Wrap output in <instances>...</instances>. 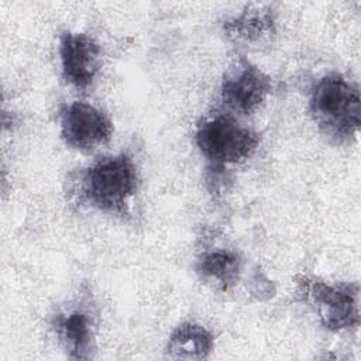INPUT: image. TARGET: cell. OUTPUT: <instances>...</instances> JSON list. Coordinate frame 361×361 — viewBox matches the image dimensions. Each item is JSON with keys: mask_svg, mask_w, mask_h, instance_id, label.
Instances as JSON below:
<instances>
[{"mask_svg": "<svg viewBox=\"0 0 361 361\" xmlns=\"http://www.w3.org/2000/svg\"><path fill=\"white\" fill-rule=\"evenodd\" d=\"M68 182V197L73 204L124 219L131 216L140 173L134 157L123 151L97 157L71 172Z\"/></svg>", "mask_w": 361, "mask_h": 361, "instance_id": "cell-1", "label": "cell"}, {"mask_svg": "<svg viewBox=\"0 0 361 361\" xmlns=\"http://www.w3.org/2000/svg\"><path fill=\"white\" fill-rule=\"evenodd\" d=\"M259 134L223 109L206 113L196 124L195 144L206 162L209 180L219 179L226 169L247 161L258 148Z\"/></svg>", "mask_w": 361, "mask_h": 361, "instance_id": "cell-2", "label": "cell"}, {"mask_svg": "<svg viewBox=\"0 0 361 361\" xmlns=\"http://www.w3.org/2000/svg\"><path fill=\"white\" fill-rule=\"evenodd\" d=\"M309 113L317 130L330 142H351L361 126L358 85L337 72L320 76L310 87Z\"/></svg>", "mask_w": 361, "mask_h": 361, "instance_id": "cell-3", "label": "cell"}, {"mask_svg": "<svg viewBox=\"0 0 361 361\" xmlns=\"http://www.w3.org/2000/svg\"><path fill=\"white\" fill-rule=\"evenodd\" d=\"M299 292L327 330L340 331L360 324L358 283H327L302 276Z\"/></svg>", "mask_w": 361, "mask_h": 361, "instance_id": "cell-4", "label": "cell"}, {"mask_svg": "<svg viewBox=\"0 0 361 361\" xmlns=\"http://www.w3.org/2000/svg\"><path fill=\"white\" fill-rule=\"evenodd\" d=\"M51 330L72 360H89L96 350L97 312L89 295L59 306L51 316Z\"/></svg>", "mask_w": 361, "mask_h": 361, "instance_id": "cell-5", "label": "cell"}, {"mask_svg": "<svg viewBox=\"0 0 361 361\" xmlns=\"http://www.w3.org/2000/svg\"><path fill=\"white\" fill-rule=\"evenodd\" d=\"M272 92L271 78L240 55L226 69L220 85L223 110L240 117L257 111Z\"/></svg>", "mask_w": 361, "mask_h": 361, "instance_id": "cell-6", "label": "cell"}, {"mask_svg": "<svg viewBox=\"0 0 361 361\" xmlns=\"http://www.w3.org/2000/svg\"><path fill=\"white\" fill-rule=\"evenodd\" d=\"M110 117L89 102L75 100L59 110V134L69 148L90 154L109 144L113 135Z\"/></svg>", "mask_w": 361, "mask_h": 361, "instance_id": "cell-7", "label": "cell"}, {"mask_svg": "<svg viewBox=\"0 0 361 361\" xmlns=\"http://www.w3.org/2000/svg\"><path fill=\"white\" fill-rule=\"evenodd\" d=\"M58 54L65 83L78 92L87 90L102 68L99 42L86 32L63 31L59 35Z\"/></svg>", "mask_w": 361, "mask_h": 361, "instance_id": "cell-8", "label": "cell"}, {"mask_svg": "<svg viewBox=\"0 0 361 361\" xmlns=\"http://www.w3.org/2000/svg\"><path fill=\"white\" fill-rule=\"evenodd\" d=\"M226 35L244 47H261L275 35L274 10L268 4H248L238 16L223 24Z\"/></svg>", "mask_w": 361, "mask_h": 361, "instance_id": "cell-9", "label": "cell"}, {"mask_svg": "<svg viewBox=\"0 0 361 361\" xmlns=\"http://www.w3.org/2000/svg\"><path fill=\"white\" fill-rule=\"evenodd\" d=\"M196 272L204 283L220 292H227L240 279L241 258L231 248H204L197 255Z\"/></svg>", "mask_w": 361, "mask_h": 361, "instance_id": "cell-10", "label": "cell"}, {"mask_svg": "<svg viewBox=\"0 0 361 361\" xmlns=\"http://www.w3.org/2000/svg\"><path fill=\"white\" fill-rule=\"evenodd\" d=\"M214 347L210 330L195 322H183L175 327L165 345V354L175 360H204Z\"/></svg>", "mask_w": 361, "mask_h": 361, "instance_id": "cell-11", "label": "cell"}]
</instances>
